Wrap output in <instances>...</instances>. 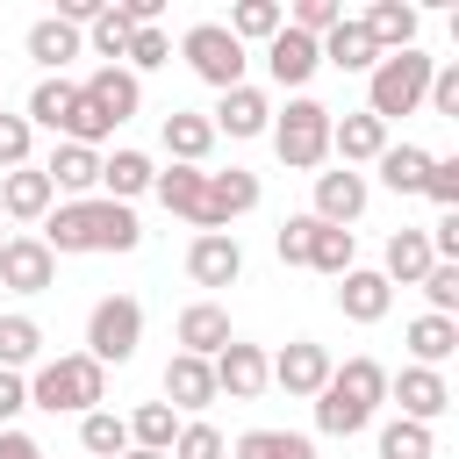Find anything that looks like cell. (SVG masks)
<instances>
[{
  "instance_id": "obj_21",
  "label": "cell",
  "mask_w": 459,
  "mask_h": 459,
  "mask_svg": "<svg viewBox=\"0 0 459 459\" xmlns=\"http://www.w3.org/2000/svg\"><path fill=\"white\" fill-rule=\"evenodd\" d=\"M330 151L344 158V172H351V165H373V158L387 151V122H373V115L359 108V115H344V122H330Z\"/></svg>"
},
{
  "instance_id": "obj_20",
  "label": "cell",
  "mask_w": 459,
  "mask_h": 459,
  "mask_svg": "<svg viewBox=\"0 0 459 459\" xmlns=\"http://www.w3.org/2000/svg\"><path fill=\"white\" fill-rule=\"evenodd\" d=\"M208 122H215V136H222V129H230V136H265V129H273V100H265L258 86H230Z\"/></svg>"
},
{
  "instance_id": "obj_32",
  "label": "cell",
  "mask_w": 459,
  "mask_h": 459,
  "mask_svg": "<svg viewBox=\"0 0 459 459\" xmlns=\"http://www.w3.org/2000/svg\"><path fill=\"white\" fill-rule=\"evenodd\" d=\"M409 351H416V366H445L459 351V316H416L409 323Z\"/></svg>"
},
{
  "instance_id": "obj_19",
  "label": "cell",
  "mask_w": 459,
  "mask_h": 459,
  "mask_svg": "<svg viewBox=\"0 0 459 459\" xmlns=\"http://www.w3.org/2000/svg\"><path fill=\"white\" fill-rule=\"evenodd\" d=\"M359 29L373 36L380 57H387V50H416V7H409V0H373V7L359 14Z\"/></svg>"
},
{
  "instance_id": "obj_6",
  "label": "cell",
  "mask_w": 459,
  "mask_h": 459,
  "mask_svg": "<svg viewBox=\"0 0 459 459\" xmlns=\"http://www.w3.org/2000/svg\"><path fill=\"white\" fill-rule=\"evenodd\" d=\"M136 344H143V301H129V294L93 301V316H86V359L93 366H129Z\"/></svg>"
},
{
  "instance_id": "obj_42",
  "label": "cell",
  "mask_w": 459,
  "mask_h": 459,
  "mask_svg": "<svg viewBox=\"0 0 459 459\" xmlns=\"http://www.w3.org/2000/svg\"><path fill=\"white\" fill-rule=\"evenodd\" d=\"M380 459H430V423L394 416V423L380 430Z\"/></svg>"
},
{
  "instance_id": "obj_12",
  "label": "cell",
  "mask_w": 459,
  "mask_h": 459,
  "mask_svg": "<svg viewBox=\"0 0 459 459\" xmlns=\"http://www.w3.org/2000/svg\"><path fill=\"white\" fill-rule=\"evenodd\" d=\"M151 194H158L172 215H186L201 237L215 230V215H208V172H201V165H172V172H158V179H151Z\"/></svg>"
},
{
  "instance_id": "obj_46",
  "label": "cell",
  "mask_w": 459,
  "mask_h": 459,
  "mask_svg": "<svg viewBox=\"0 0 459 459\" xmlns=\"http://www.w3.org/2000/svg\"><path fill=\"white\" fill-rule=\"evenodd\" d=\"M308 237H316V215H287V222H280V237H273L280 265H308Z\"/></svg>"
},
{
  "instance_id": "obj_49",
  "label": "cell",
  "mask_w": 459,
  "mask_h": 459,
  "mask_svg": "<svg viewBox=\"0 0 459 459\" xmlns=\"http://www.w3.org/2000/svg\"><path fill=\"white\" fill-rule=\"evenodd\" d=\"M29 143H36V129L22 122V115H7L0 108V165L14 172V165H29Z\"/></svg>"
},
{
  "instance_id": "obj_38",
  "label": "cell",
  "mask_w": 459,
  "mask_h": 459,
  "mask_svg": "<svg viewBox=\"0 0 459 459\" xmlns=\"http://www.w3.org/2000/svg\"><path fill=\"white\" fill-rule=\"evenodd\" d=\"M172 437H179V409L143 402V409L129 416V445H143V452H172Z\"/></svg>"
},
{
  "instance_id": "obj_18",
  "label": "cell",
  "mask_w": 459,
  "mask_h": 459,
  "mask_svg": "<svg viewBox=\"0 0 459 459\" xmlns=\"http://www.w3.org/2000/svg\"><path fill=\"white\" fill-rule=\"evenodd\" d=\"M43 179H50V194L86 201V194L100 186V151H86V143H57V151H50V165H43Z\"/></svg>"
},
{
  "instance_id": "obj_23",
  "label": "cell",
  "mask_w": 459,
  "mask_h": 459,
  "mask_svg": "<svg viewBox=\"0 0 459 459\" xmlns=\"http://www.w3.org/2000/svg\"><path fill=\"white\" fill-rule=\"evenodd\" d=\"M251 208H258V172H244V165L208 172V215H215V230H230V222L251 215Z\"/></svg>"
},
{
  "instance_id": "obj_41",
  "label": "cell",
  "mask_w": 459,
  "mask_h": 459,
  "mask_svg": "<svg viewBox=\"0 0 459 459\" xmlns=\"http://www.w3.org/2000/svg\"><path fill=\"white\" fill-rule=\"evenodd\" d=\"M57 136H65V143H86V151H100V136H115V122H108V115H100V108H93V100H86V93H79V100H72V115H65V129H57Z\"/></svg>"
},
{
  "instance_id": "obj_37",
  "label": "cell",
  "mask_w": 459,
  "mask_h": 459,
  "mask_svg": "<svg viewBox=\"0 0 459 459\" xmlns=\"http://www.w3.org/2000/svg\"><path fill=\"white\" fill-rule=\"evenodd\" d=\"M36 351H43V330H36V316H0V373H22V366H36Z\"/></svg>"
},
{
  "instance_id": "obj_7",
  "label": "cell",
  "mask_w": 459,
  "mask_h": 459,
  "mask_svg": "<svg viewBox=\"0 0 459 459\" xmlns=\"http://www.w3.org/2000/svg\"><path fill=\"white\" fill-rule=\"evenodd\" d=\"M179 57L215 86V93H230V86H244V43L222 29V22H194L186 36H179Z\"/></svg>"
},
{
  "instance_id": "obj_34",
  "label": "cell",
  "mask_w": 459,
  "mask_h": 459,
  "mask_svg": "<svg viewBox=\"0 0 459 459\" xmlns=\"http://www.w3.org/2000/svg\"><path fill=\"white\" fill-rule=\"evenodd\" d=\"M72 100H79V86L72 79H36V93H29V129H65V115H72Z\"/></svg>"
},
{
  "instance_id": "obj_39",
  "label": "cell",
  "mask_w": 459,
  "mask_h": 459,
  "mask_svg": "<svg viewBox=\"0 0 459 459\" xmlns=\"http://www.w3.org/2000/svg\"><path fill=\"white\" fill-rule=\"evenodd\" d=\"M237 459H316V445L301 430H244L237 437Z\"/></svg>"
},
{
  "instance_id": "obj_30",
  "label": "cell",
  "mask_w": 459,
  "mask_h": 459,
  "mask_svg": "<svg viewBox=\"0 0 459 459\" xmlns=\"http://www.w3.org/2000/svg\"><path fill=\"white\" fill-rule=\"evenodd\" d=\"M316 50H323V65H337V72H373V65H380V50H373V36H366L359 22H337Z\"/></svg>"
},
{
  "instance_id": "obj_40",
  "label": "cell",
  "mask_w": 459,
  "mask_h": 459,
  "mask_svg": "<svg viewBox=\"0 0 459 459\" xmlns=\"http://www.w3.org/2000/svg\"><path fill=\"white\" fill-rule=\"evenodd\" d=\"M129 36H136V22H129V14H122V0H108V7H100V14H93V50H100V57H108V65H115V57H122V50H129Z\"/></svg>"
},
{
  "instance_id": "obj_33",
  "label": "cell",
  "mask_w": 459,
  "mask_h": 459,
  "mask_svg": "<svg viewBox=\"0 0 459 459\" xmlns=\"http://www.w3.org/2000/svg\"><path fill=\"white\" fill-rule=\"evenodd\" d=\"M222 29H230L237 43H273V36L287 29V14H280V0H237Z\"/></svg>"
},
{
  "instance_id": "obj_29",
  "label": "cell",
  "mask_w": 459,
  "mask_h": 459,
  "mask_svg": "<svg viewBox=\"0 0 459 459\" xmlns=\"http://www.w3.org/2000/svg\"><path fill=\"white\" fill-rule=\"evenodd\" d=\"M29 57L43 65V79H57V72H65V57H79V29H72V22H57V14H43V22L29 29Z\"/></svg>"
},
{
  "instance_id": "obj_14",
  "label": "cell",
  "mask_w": 459,
  "mask_h": 459,
  "mask_svg": "<svg viewBox=\"0 0 459 459\" xmlns=\"http://www.w3.org/2000/svg\"><path fill=\"white\" fill-rule=\"evenodd\" d=\"M308 215L330 222V230H351L366 215V179L359 172H316V208Z\"/></svg>"
},
{
  "instance_id": "obj_48",
  "label": "cell",
  "mask_w": 459,
  "mask_h": 459,
  "mask_svg": "<svg viewBox=\"0 0 459 459\" xmlns=\"http://www.w3.org/2000/svg\"><path fill=\"white\" fill-rule=\"evenodd\" d=\"M423 194H430V201L452 215V208H459V158H430V172H423Z\"/></svg>"
},
{
  "instance_id": "obj_25",
  "label": "cell",
  "mask_w": 459,
  "mask_h": 459,
  "mask_svg": "<svg viewBox=\"0 0 459 459\" xmlns=\"http://www.w3.org/2000/svg\"><path fill=\"white\" fill-rule=\"evenodd\" d=\"M337 308H344L351 323H380V316L394 308V287H387L380 273H366V265H351V273L337 280Z\"/></svg>"
},
{
  "instance_id": "obj_8",
  "label": "cell",
  "mask_w": 459,
  "mask_h": 459,
  "mask_svg": "<svg viewBox=\"0 0 459 459\" xmlns=\"http://www.w3.org/2000/svg\"><path fill=\"white\" fill-rule=\"evenodd\" d=\"M387 394L402 402L409 423H437V416L452 409V387H445L437 366H402V373H387Z\"/></svg>"
},
{
  "instance_id": "obj_24",
  "label": "cell",
  "mask_w": 459,
  "mask_h": 459,
  "mask_svg": "<svg viewBox=\"0 0 459 459\" xmlns=\"http://www.w3.org/2000/svg\"><path fill=\"white\" fill-rule=\"evenodd\" d=\"M430 265H437V258H430V230H394V237H387V258H380V280H387V287H416Z\"/></svg>"
},
{
  "instance_id": "obj_1",
  "label": "cell",
  "mask_w": 459,
  "mask_h": 459,
  "mask_svg": "<svg viewBox=\"0 0 459 459\" xmlns=\"http://www.w3.org/2000/svg\"><path fill=\"white\" fill-rule=\"evenodd\" d=\"M43 244H50V258H72V251H136L143 244V222H136V208H122V201H57L50 215H43Z\"/></svg>"
},
{
  "instance_id": "obj_26",
  "label": "cell",
  "mask_w": 459,
  "mask_h": 459,
  "mask_svg": "<svg viewBox=\"0 0 459 459\" xmlns=\"http://www.w3.org/2000/svg\"><path fill=\"white\" fill-rule=\"evenodd\" d=\"M208 402H215V373H208V359L172 351V366H165V409H208Z\"/></svg>"
},
{
  "instance_id": "obj_31",
  "label": "cell",
  "mask_w": 459,
  "mask_h": 459,
  "mask_svg": "<svg viewBox=\"0 0 459 459\" xmlns=\"http://www.w3.org/2000/svg\"><path fill=\"white\" fill-rule=\"evenodd\" d=\"M380 179H387V194H423V172H430V151L423 143H387L380 158Z\"/></svg>"
},
{
  "instance_id": "obj_28",
  "label": "cell",
  "mask_w": 459,
  "mask_h": 459,
  "mask_svg": "<svg viewBox=\"0 0 459 459\" xmlns=\"http://www.w3.org/2000/svg\"><path fill=\"white\" fill-rule=\"evenodd\" d=\"M151 179H158V165L143 158V151H115V158H100V186H108V201H136V194H151Z\"/></svg>"
},
{
  "instance_id": "obj_22",
  "label": "cell",
  "mask_w": 459,
  "mask_h": 459,
  "mask_svg": "<svg viewBox=\"0 0 459 459\" xmlns=\"http://www.w3.org/2000/svg\"><path fill=\"white\" fill-rule=\"evenodd\" d=\"M50 179L36 172V165H14L7 179H0V215H14V222H43L50 215Z\"/></svg>"
},
{
  "instance_id": "obj_53",
  "label": "cell",
  "mask_w": 459,
  "mask_h": 459,
  "mask_svg": "<svg viewBox=\"0 0 459 459\" xmlns=\"http://www.w3.org/2000/svg\"><path fill=\"white\" fill-rule=\"evenodd\" d=\"M122 459H165V452H143V445H129V452H122Z\"/></svg>"
},
{
  "instance_id": "obj_17",
  "label": "cell",
  "mask_w": 459,
  "mask_h": 459,
  "mask_svg": "<svg viewBox=\"0 0 459 459\" xmlns=\"http://www.w3.org/2000/svg\"><path fill=\"white\" fill-rule=\"evenodd\" d=\"M79 93H86V100H93V108H100L115 129H122V122L136 115V100H143V79H136V72H122V65H100V72H93Z\"/></svg>"
},
{
  "instance_id": "obj_13",
  "label": "cell",
  "mask_w": 459,
  "mask_h": 459,
  "mask_svg": "<svg viewBox=\"0 0 459 459\" xmlns=\"http://www.w3.org/2000/svg\"><path fill=\"white\" fill-rule=\"evenodd\" d=\"M186 273H194V287H230L244 273V244L230 230H208V237L186 244Z\"/></svg>"
},
{
  "instance_id": "obj_45",
  "label": "cell",
  "mask_w": 459,
  "mask_h": 459,
  "mask_svg": "<svg viewBox=\"0 0 459 459\" xmlns=\"http://www.w3.org/2000/svg\"><path fill=\"white\" fill-rule=\"evenodd\" d=\"M122 57H129V65H122V72H158V65H165V57H172V43H165V29H136V36H129V50H122Z\"/></svg>"
},
{
  "instance_id": "obj_43",
  "label": "cell",
  "mask_w": 459,
  "mask_h": 459,
  "mask_svg": "<svg viewBox=\"0 0 459 459\" xmlns=\"http://www.w3.org/2000/svg\"><path fill=\"white\" fill-rule=\"evenodd\" d=\"M165 459H230V445H222L215 423H179V437H172Z\"/></svg>"
},
{
  "instance_id": "obj_5",
  "label": "cell",
  "mask_w": 459,
  "mask_h": 459,
  "mask_svg": "<svg viewBox=\"0 0 459 459\" xmlns=\"http://www.w3.org/2000/svg\"><path fill=\"white\" fill-rule=\"evenodd\" d=\"M330 108L323 100H287V115H273V151H280V165H294V172H316L323 158H330Z\"/></svg>"
},
{
  "instance_id": "obj_11",
  "label": "cell",
  "mask_w": 459,
  "mask_h": 459,
  "mask_svg": "<svg viewBox=\"0 0 459 459\" xmlns=\"http://www.w3.org/2000/svg\"><path fill=\"white\" fill-rule=\"evenodd\" d=\"M265 380H280L287 394H308V402H316L323 380H330V351H323L316 337H294L280 359H265Z\"/></svg>"
},
{
  "instance_id": "obj_51",
  "label": "cell",
  "mask_w": 459,
  "mask_h": 459,
  "mask_svg": "<svg viewBox=\"0 0 459 459\" xmlns=\"http://www.w3.org/2000/svg\"><path fill=\"white\" fill-rule=\"evenodd\" d=\"M22 409H29V380L22 373H0V423H14Z\"/></svg>"
},
{
  "instance_id": "obj_15",
  "label": "cell",
  "mask_w": 459,
  "mask_h": 459,
  "mask_svg": "<svg viewBox=\"0 0 459 459\" xmlns=\"http://www.w3.org/2000/svg\"><path fill=\"white\" fill-rule=\"evenodd\" d=\"M172 330H179V351H186V359H215V351L237 337L222 301H194V308H179V323H172Z\"/></svg>"
},
{
  "instance_id": "obj_50",
  "label": "cell",
  "mask_w": 459,
  "mask_h": 459,
  "mask_svg": "<svg viewBox=\"0 0 459 459\" xmlns=\"http://www.w3.org/2000/svg\"><path fill=\"white\" fill-rule=\"evenodd\" d=\"M423 100H430V115L459 122V65H437V72H430V93H423Z\"/></svg>"
},
{
  "instance_id": "obj_35",
  "label": "cell",
  "mask_w": 459,
  "mask_h": 459,
  "mask_svg": "<svg viewBox=\"0 0 459 459\" xmlns=\"http://www.w3.org/2000/svg\"><path fill=\"white\" fill-rule=\"evenodd\" d=\"M351 258H359V237H351V230L316 222V237H308V265H316V273H330V280H344V273H351Z\"/></svg>"
},
{
  "instance_id": "obj_4",
  "label": "cell",
  "mask_w": 459,
  "mask_h": 459,
  "mask_svg": "<svg viewBox=\"0 0 459 459\" xmlns=\"http://www.w3.org/2000/svg\"><path fill=\"white\" fill-rule=\"evenodd\" d=\"M430 72H437V57H423V50H387V57L373 65V79H366V115H373V122L416 115L423 93H430Z\"/></svg>"
},
{
  "instance_id": "obj_27",
  "label": "cell",
  "mask_w": 459,
  "mask_h": 459,
  "mask_svg": "<svg viewBox=\"0 0 459 459\" xmlns=\"http://www.w3.org/2000/svg\"><path fill=\"white\" fill-rule=\"evenodd\" d=\"M165 151H172V165H201V158L215 151V122L172 108V115H165Z\"/></svg>"
},
{
  "instance_id": "obj_52",
  "label": "cell",
  "mask_w": 459,
  "mask_h": 459,
  "mask_svg": "<svg viewBox=\"0 0 459 459\" xmlns=\"http://www.w3.org/2000/svg\"><path fill=\"white\" fill-rule=\"evenodd\" d=\"M0 459H43V445L29 430H0Z\"/></svg>"
},
{
  "instance_id": "obj_2",
  "label": "cell",
  "mask_w": 459,
  "mask_h": 459,
  "mask_svg": "<svg viewBox=\"0 0 459 459\" xmlns=\"http://www.w3.org/2000/svg\"><path fill=\"white\" fill-rule=\"evenodd\" d=\"M380 402H387V366H380V359H344V366H330V380H323V394H316V430L359 437Z\"/></svg>"
},
{
  "instance_id": "obj_9",
  "label": "cell",
  "mask_w": 459,
  "mask_h": 459,
  "mask_svg": "<svg viewBox=\"0 0 459 459\" xmlns=\"http://www.w3.org/2000/svg\"><path fill=\"white\" fill-rule=\"evenodd\" d=\"M0 287H14V294H43V287H57V258H50V244H43V237H7V244H0Z\"/></svg>"
},
{
  "instance_id": "obj_54",
  "label": "cell",
  "mask_w": 459,
  "mask_h": 459,
  "mask_svg": "<svg viewBox=\"0 0 459 459\" xmlns=\"http://www.w3.org/2000/svg\"><path fill=\"white\" fill-rule=\"evenodd\" d=\"M0 244H7V222H0Z\"/></svg>"
},
{
  "instance_id": "obj_36",
  "label": "cell",
  "mask_w": 459,
  "mask_h": 459,
  "mask_svg": "<svg viewBox=\"0 0 459 459\" xmlns=\"http://www.w3.org/2000/svg\"><path fill=\"white\" fill-rule=\"evenodd\" d=\"M79 445H86L93 459H122V452H129V423H122L115 409H86V416H79Z\"/></svg>"
},
{
  "instance_id": "obj_3",
  "label": "cell",
  "mask_w": 459,
  "mask_h": 459,
  "mask_svg": "<svg viewBox=\"0 0 459 459\" xmlns=\"http://www.w3.org/2000/svg\"><path fill=\"white\" fill-rule=\"evenodd\" d=\"M100 394H108V366H93L86 351L43 359L36 380H29V409H50V416H86Z\"/></svg>"
},
{
  "instance_id": "obj_10",
  "label": "cell",
  "mask_w": 459,
  "mask_h": 459,
  "mask_svg": "<svg viewBox=\"0 0 459 459\" xmlns=\"http://www.w3.org/2000/svg\"><path fill=\"white\" fill-rule=\"evenodd\" d=\"M208 373H215V394H230V402L265 394V351H258V344H244V337H230V344L208 359Z\"/></svg>"
},
{
  "instance_id": "obj_47",
  "label": "cell",
  "mask_w": 459,
  "mask_h": 459,
  "mask_svg": "<svg viewBox=\"0 0 459 459\" xmlns=\"http://www.w3.org/2000/svg\"><path fill=\"white\" fill-rule=\"evenodd\" d=\"M416 287L430 294V316H459V265H430Z\"/></svg>"
},
{
  "instance_id": "obj_44",
  "label": "cell",
  "mask_w": 459,
  "mask_h": 459,
  "mask_svg": "<svg viewBox=\"0 0 459 459\" xmlns=\"http://www.w3.org/2000/svg\"><path fill=\"white\" fill-rule=\"evenodd\" d=\"M337 22H344V7H337V0H294V22H287V29H301V36H316V43H323Z\"/></svg>"
},
{
  "instance_id": "obj_16",
  "label": "cell",
  "mask_w": 459,
  "mask_h": 459,
  "mask_svg": "<svg viewBox=\"0 0 459 459\" xmlns=\"http://www.w3.org/2000/svg\"><path fill=\"white\" fill-rule=\"evenodd\" d=\"M316 65H323V50H316V36H301V29H280V36L265 43V72H273L280 86H308Z\"/></svg>"
}]
</instances>
